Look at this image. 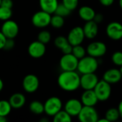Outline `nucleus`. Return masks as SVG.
Segmentation results:
<instances>
[{"label": "nucleus", "mask_w": 122, "mask_h": 122, "mask_svg": "<svg viewBox=\"0 0 122 122\" xmlns=\"http://www.w3.org/2000/svg\"><path fill=\"white\" fill-rule=\"evenodd\" d=\"M59 86L66 92H74L80 87V76L76 71H63L58 76Z\"/></svg>", "instance_id": "f257e3e1"}, {"label": "nucleus", "mask_w": 122, "mask_h": 122, "mask_svg": "<svg viewBox=\"0 0 122 122\" xmlns=\"http://www.w3.org/2000/svg\"><path fill=\"white\" fill-rule=\"evenodd\" d=\"M99 66V62L97 58L87 56H84L83 58L79 59L77 71L79 73L81 74H89V73H95Z\"/></svg>", "instance_id": "f03ea898"}, {"label": "nucleus", "mask_w": 122, "mask_h": 122, "mask_svg": "<svg viewBox=\"0 0 122 122\" xmlns=\"http://www.w3.org/2000/svg\"><path fill=\"white\" fill-rule=\"evenodd\" d=\"M94 91L100 102H105L109 99L112 94L111 84L104 79L99 81Z\"/></svg>", "instance_id": "7ed1b4c3"}, {"label": "nucleus", "mask_w": 122, "mask_h": 122, "mask_svg": "<svg viewBox=\"0 0 122 122\" xmlns=\"http://www.w3.org/2000/svg\"><path fill=\"white\" fill-rule=\"evenodd\" d=\"M44 112L50 117H54L56 113L62 109L63 104L61 100L57 97L49 98L44 104Z\"/></svg>", "instance_id": "20e7f679"}, {"label": "nucleus", "mask_w": 122, "mask_h": 122, "mask_svg": "<svg viewBox=\"0 0 122 122\" xmlns=\"http://www.w3.org/2000/svg\"><path fill=\"white\" fill-rule=\"evenodd\" d=\"M77 117L81 122H97L99 120V114L94 107L83 106Z\"/></svg>", "instance_id": "39448f33"}, {"label": "nucleus", "mask_w": 122, "mask_h": 122, "mask_svg": "<svg viewBox=\"0 0 122 122\" xmlns=\"http://www.w3.org/2000/svg\"><path fill=\"white\" fill-rule=\"evenodd\" d=\"M51 15V14L41 9L34 14L31 18L32 24L37 28H44L50 24Z\"/></svg>", "instance_id": "423d86ee"}, {"label": "nucleus", "mask_w": 122, "mask_h": 122, "mask_svg": "<svg viewBox=\"0 0 122 122\" xmlns=\"http://www.w3.org/2000/svg\"><path fill=\"white\" fill-rule=\"evenodd\" d=\"M79 59L72 54H64L59 61V66L63 71H76Z\"/></svg>", "instance_id": "0eeeda50"}, {"label": "nucleus", "mask_w": 122, "mask_h": 122, "mask_svg": "<svg viewBox=\"0 0 122 122\" xmlns=\"http://www.w3.org/2000/svg\"><path fill=\"white\" fill-rule=\"evenodd\" d=\"M19 31L18 24L11 19L4 21L1 28V31L6 39H14L18 35Z\"/></svg>", "instance_id": "6e6552de"}, {"label": "nucleus", "mask_w": 122, "mask_h": 122, "mask_svg": "<svg viewBox=\"0 0 122 122\" xmlns=\"http://www.w3.org/2000/svg\"><path fill=\"white\" fill-rule=\"evenodd\" d=\"M86 50V53L89 56L99 58L105 55L107 51V45L102 41H94L89 44Z\"/></svg>", "instance_id": "1a4fd4ad"}, {"label": "nucleus", "mask_w": 122, "mask_h": 122, "mask_svg": "<svg viewBox=\"0 0 122 122\" xmlns=\"http://www.w3.org/2000/svg\"><path fill=\"white\" fill-rule=\"evenodd\" d=\"M68 41L72 46L81 44L85 39L83 28L81 26H75L70 30L67 36Z\"/></svg>", "instance_id": "9d476101"}, {"label": "nucleus", "mask_w": 122, "mask_h": 122, "mask_svg": "<svg viewBox=\"0 0 122 122\" xmlns=\"http://www.w3.org/2000/svg\"><path fill=\"white\" fill-rule=\"evenodd\" d=\"M22 86L26 92L34 93L38 89L39 86V78L34 74H27L23 79Z\"/></svg>", "instance_id": "9b49d317"}, {"label": "nucleus", "mask_w": 122, "mask_h": 122, "mask_svg": "<svg viewBox=\"0 0 122 122\" xmlns=\"http://www.w3.org/2000/svg\"><path fill=\"white\" fill-rule=\"evenodd\" d=\"M99 79L95 73L84 74L80 76V86L84 90L94 89Z\"/></svg>", "instance_id": "f8f14e48"}, {"label": "nucleus", "mask_w": 122, "mask_h": 122, "mask_svg": "<svg viewBox=\"0 0 122 122\" xmlns=\"http://www.w3.org/2000/svg\"><path fill=\"white\" fill-rule=\"evenodd\" d=\"M106 33L109 39L114 41L120 40L122 39V24L117 21L110 22L106 28Z\"/></svg>", "instance_id": "ddd939ff"}, {"label": "nucleus", "mask_w": 122, "mask_h": 122, "mask_svg": "<svg viewBox=\"0 0 122 122\" xmlns=\"http://www.w3.org/2000/svg\"><path fill=\"white\" fill-rule=\"evenodd\" d=\"M45 52L46 44L41 43L38 40L32 41L28 46V53L33 58H41L44 55Z\"/></svg>", "instance_id": "4468645a"}, {"label": "nucleus", "mask_w": 122, "mask_h": 122, "mask_svg": "<svg viewBox=\"0 0 122 122\" xmlns=\"http://www.w3.org/2000/svg\"><path fill=\"white\" fill-rule=\"evenodd\" d=\"M82 107L83 104L81 100L76 99H70L66 102L64 105V110L71 117H77Z\"/></svg>", "instance_id": "2eb2a0df"}, {"label": "nucleus", "mask_w": 122, "mask_h": 122, "mask_svg": "<svg viewBox=\"0 0 122 122\" xmlns=\"http://www.w3.org/2000/svg\"><path fill=\"white\" fill-rule=\"evenodd\" d=\"M81 102L83 106L94 107L99 102V99L94 89L84 90L81 96Z\"/></svg>", "instance_id": "dca6fc26"}, {"label": "nucleus", "mask_w": 122, "mask_h": 122, "mask_svg": "<svg viewBox=\"0 0 122 122\" xmlns=\"http://www.w3.org/2000/svg\"><path fill=\"white\" fill-rule=\"evenodd\" d=\"M122 78V75L120 70L116 68H112L107 70L103 75V79L110 84H114L119 82Z\"/></svg>", "instance_id": "f3484780"}, {"label": "nucleus", "mask_w": 122, "mask_h": 122, "mask_svg": "<svg viewBox=\"0 0 122 122\" xmlns=\"http://www.w3.org/2000/svg\"><path fill=\"white\" fill-rule=\"evenodd\" d=\"M83 30L85 35V38L93 39L97 36L98 34V24L96 23L94 20L86 21L83 27Z\"/></svg>", "instance_id": "a211bd4d"}, {"label": "nucleus", "mask_w": 122, "mask_h": 122, "mask_svg": "<svg viewBox=\"0 0 122 122\" xmlns=\"http://www.w3.org/2000/svg\"><path fill=\"white\" fill-rule=\"evenodd\" d=\"M9 102L13 109H20L24 106L26 97L21 93H14L9 97Z\"/></svg>", "instance_id": "6ab92c4d"}, {"label": "nucleus", "mask_w": 122, "mask_h": 122, "mask_svg": "<svg viewBox=\"0 0 122 122\" xmlns=\"http://www.w3.org/2000/svg\"><path fill=\"white\" fill-rule=\"evenodd\" d=\"M95 14L96 12L94 9L89 6H83L79 9V15L80 18L85 21L93 20Z\"/></svg>", "instance_id": "aec40b11"}, {"label": "nucleus", "mask_w": 122, "mask_h": 122, "mask_svg": "<svg viewBox=\"0 0 122 122\" xmlns=\"http://www.w3.org/2000/svg\"><path fill=\"white\" fill-rule=\"evenodd\" d=\"M58 4V0H39L41 9L51 14L54 13Z\"/></svg>", "instance_id": "412c9836"}, {"label": "nucleus", "mask_w": 122, "mask_h": 122, "mask_svg": "<svg viewBox=\"0 0 122 122\" xmlns=\"http://www.w3.org/2000/svg\"><path fill=\"white\" fill-rule=\"evenodd\" d=\"M53 121L54 122H71V117L65 111L60 110L58 113H56L54 117Z\"/></svg>", "instance_id": "4be33fe9"}, {"label": "nucleus", "mask_w": 122, "mask_h": 122, "mask_svg": "<svg viewBox=\"0 0 122 122\" xmlns=\"http://www.w3.org/2000/svg\"><path fill=\"white\" fill-rule=\"evenodd\" d=\"M29 109L31 112L34 114H41L44 112V104L39 101H33L29 104Z\"/></svg>", "instance_id": "5701e85b"}, {"label": "nucleus", "mask_w": 122, "mask_h": 122, "mask_svg": "<svg viewBox=\"0 0 122 122\" xmlns=\"http://www.w3.org/2000/svg\"><path fill=\"white\" fill-rule=\"evenodd\" d=\"M105 118L107 119V121L109 122L117 121L120 118V115H119L118 109H117V108L109 109L105 114Z\"/></svg>", "instance_id": "b1692460"}, {"label": "nucleus", "mask_w": 122, "mask_h": 122, "mask_svg": "<svg viewBox=\"0 0 122 122\" xmlns=\"http://www.w3.org/2000/svg\"><path fill=\"white\" fill-rule=\"evenodd\" d=\"M11 109L12 107L9 101L0 100V116L7 117L10 114Z\"/></svg>", "instance_id": "393cba45"}, {"label": "nucleus", "mask_w": 122, "mask_h": 122, "mask_svg": "<svg viewBox=\"0 0 122 122\" xmlns=\"http://www.w3.org/2000/svg\"><path fill=\"white\" fill-rule=\"evenodd\" d=\"M50 24L54 28H56V29L61 28L64 24V19L63 16H61L59 15L54 14V15L52 16L51 18Z\"/></svg>", "instance_id": "a878e982"}, {"label": "nucleus", "mask_w": 122, "mask_h": 122, "mask_svg": "<svg viewBox=\"0 0 122 122\" xmlns=\"http://www.w3.org/2000/svg\"><path fill=\"white\" fill-rule=\"evenodd\" d=\"M71 54L73 55H74L78 59H81L86 56V50L81 44L76 45V46H73Z\"/></svg>", "instance_id": "bb28decb"}, {"label": "nucleus", "mask_w": 122, "mask_h": 122, "mask_svg": "<svg viewBox=\"0 0 122 122\" xmlns=\"http://www.w3.org/2000/svg\"><path fill=\"white\" fill-rule=\"evenodd\" d=\"M12 16V10L10 8L0 6V20L6 21L10 19Z\"/></svg>", "instance_id": "cd10ccee"}, {"label": "nucleus", "mask_w": 122, "mask_h": 122, "mask_svg": "<svg viewBox=\"0 0 122 122\" xmlns=\"http://www.w3.org/2000/svg\"><path fill=\"white\" fill-rule=\"evenodd\" d=\"M71 11H70L68 8H66L62 3L61 4H59L54 13L55 14H57V15H59L61 16H63V17H65V16H69L70 14H71Z\"/></svg>", "instance_id": "c85d7f7f"}, {"label": "nucleus", "mask_w": 122, "mask_h": 122, "mask_svg": "<svg viewBox=\"0 0 122 122\" xmlns=\"http://www.w3.org/2000/svg\"><path fill=\"white\" fill-rule=\"evenodd\" d=\"M37 39H38V41H41V43H43L44 44H46L51 41V35L49 31L44 30L39 33Z\"/></svg>", "instance_id": "c756f323"}, {"label": "nucleus", "mask_w": 122, "mask_h": 122, "mask_svg": "<svg viewBox=\"0 0 122 122\" xmlns=\"http://www.w3.org/2000/svg\"><path fill=\"white\" fill-rule=\"evenodd\" d=\"M68 39L64 36H59L54 40V45L59 49H62L66 44H68Z\"/></svg>", "instance_id": "7c9ffc66"}, {"label": "nucleus", "mask_w": 122, "mask_h": 122, "mask_svg": "<svg viewBox=\"0 0 122 122\" xmlns=\"http://www.w3.org/2000/svg\"><path fill=\"white\" fill-rule=\"evenodd\" d=\"M112 61L115 65L121 66L122 65V51H117L114 52L112 56Z\"/></svg>", "instance_id": "2f4dec72"}, {"label": "nucleus", "mask_w": 122, "mask_h": 122, "mask_svg": "<svg viewBox=\"0 0 122 122\" xmlns=\"http://www.w3.org/2000/svg\"><path fill=\"white\" fill-rule=\"evenodd\" d=\"M62 4L70 11L76 9L79 4V0H62Z\"/></svg>", "instance_id": "473e14b6"}, {"label": "nucleus", "mask_w": 122, "mask_h": 122, "mask_svg": "<svg viewBox=\"0 0 122 122\" xmlns=\"http://www.w3.org/2000/svg\"><path fill=\"white\" fill-rule=\"evenodd\" d=\"M14 39H6L4 47L3 49H6V50H10L12 48H14Z\"/></svg>", "instance_id": "72a5a7b5"}, {"label": "nucleus", "mask_w": 122, "mask_h": 122, "mask_svg": "<svg viewBox=\"0 0 122 122\" xmlns=\"http://www.w3.org/2000/svg\"><path fill=\"white\" fill-rule=\"evenodd\" d=\"M72 49H73V46L71 44H70L69 43H68L62 49H61V50L64 54H71Z\"/></svg>", "instance_id": "f704fd0d"}, {"label": "nucleus", "mask_w": 122, "mask_h": 122, "mask_svg": "<svg viewBox=\"0 0 122 122\" xmlns=\"http://www.w3.org/2000/svg\"><path fill=\"white\" fill-rule=\"evenodd\" d=\"M0 6L11 9L13 6V1L12 0H1Z\"/></svg>", "instance_id": "c9c22d12"}, {"label": "nucleus", "mask_w": 122, "mask_h": 122, "mask_svg": "<svg viewBox=\"0 0 122 122\" xmlns=\"http://www.w3.org/2000/svg\"><path fill=\"white\" fill-rule=\"evenodd\" d=\"M6 36L2 34L1 31H0V50L4 49L5 43H6Z\"/></svg>", "instance_id": "e433bc0d"}, {"label": "nucleus", "mask_w": 122, "mask_h": 122, "mask_svg": "<svg viewBox=\"0 0 122 122\" xmlns=\"http://www.w3.org/2000/svg\"><path fill=\"white\" fill-rule=\"evenodd\" d=\"M103 19H104V16H103V15H102V14H100V13L97 14V13H96V14H95L94 18L93 20H94L96 23L99 24V23H101V22L103 21Z\"/></svg>", "instance_id": "4c0bfd02"}, {"label": "nucleus", "mask_w": 122, "mask_h": 122, "mask_svg": "<svg viewBox=\"0 0 122 122\" xmlns=\"http://www.w3.org/2000/svg\"><path fill=\"white\" fill-rule=\"evenodd\" d=\"M100 4L104 6H109L112 5L114 2V0H99Z\"/></svg>", "instance_id": "58836bf2"}, {"label": "nucleus", "mask_w": 122, "mask_h": 122, "mask_svg": "<svg viewBox=\"0 0 122 122\" xmlns=\"http://www.w3.org/2000/svg\"><path fill=\"white\" fill-rule=\"evenodd\" d=\"M118 110H119V115H120V118L122 119V101L120 102L119 106H118Z\"/></svg>", "instance_id": "ea45409f"}, {"label": "nucleus", "mask_w": 122, "mask_h": 122, "mask_svg": "<svg viewBox=\"0 0 122 122\" xmlns=\"http://www.w3.org/2000/svg\"><path fill=\"white\" fill-rule=\"evenodd\" d=\"M7 122V119L6 117H4V116H0V122Z\"/></svg>", "instance_id": "a19ab883"}, {"label": "nucleus", "mask_w": 122, "mask_h": 122, "mask_svg": "<svg viewBox=\"0 0 122 122\" xmlns=\"http://www.w3.org/2000/svg\"><path fill=\"white\" fill-rule=\"evenodd\" d=\"M3 88H4V82L1 80V79L0 78V92L3 89Z\"/></svg>", "instance_id": "79ce46f5"}, {"label": "nucleus", "mask_w": 122, "mask_h": 122, "mask_svg": "<svg viewBox=\"0 0 122 122\" xmlns=\"http://www.w3.org/2000/svg\"><path fill=\"white\" fill-rule=\"evenodd\" d=\"M98 122H109L108 121H107V119H106V118H104V119H99V120H98Z\"/></svg>", "instance_id": "37998d69"}, {"label": "nucleus", "mask_w": 122, "mask_h": 122, "mask_svg": "<svg viewBox=\"0 0 122 122\" xmlns=\"http://www.w3.org/2000/svg\"><path fill=\"white\" fill-rule=\"evenodd\" d=\"M119 4L120 8L122 9V0H119Z\"/></svg>", "instance_id": "c03bdc74"}, {"label": "nucleus", "mask_w": 122, "mask_h": 122, "mask_svg": "<svg viewBox=\"0 0 122 122\" xmlns=\"http://www.w3.org/2000/svg\"><path fill=\"white\" fill-rule=\"evenodd\" d=\"M119 70H120V71H121V74H122V65L121 66V68H120V69H119Z\"/></svg>", "instance_id": "a18cd8bd"}, {"label": "nucleus", "mask_w": 122, "mask_h": 122, "mask_svg": "<svg viewBox=\"0 0 122 122\" xmlns=\"http://www.w3.org/2000/svg\"><path fill=\"white\" fill-rule=\"evenodd\" d=\"M1 0H0V5H1Z\"/></svg>", "instance_id": "49530a36"}]
</instances>
